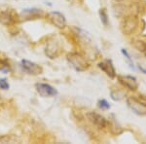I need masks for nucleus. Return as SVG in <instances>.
<instances>
[{
  "label": "nucleus",
  "instance_id": "7ed1b4c3",
  "mask_svg": "<svg viewBox=\"0 0 146 144\" xmlns=\"http://www.w3.org/2000/svg\"><path fill=\"white\" fill-rule=\"evenodd\" d=\"M127 105L135 114L138 115V116L146 115V104L138 98L129 96L127 98Z\"/></svg>",
  "mask_w": 146,
  "mask_h": 144
},
{
  "label": "nucleus",
  "instance_id": "6ab92c4d",
  "mask_svg": "<svg viewBox=\"0 0 146 144\" xmlns=\"http://www.w3.org/2000/svg\"><path fill=\"white\" fill-rule=\"evenodd\" d=\"M138 68H139V69H140L143 73H144V74H146V69H144V68H143L142 66H140V65L138 66Z\"/></svg>",
  "mask_w": 146,
  "mask_h": 144
},
{
  "label": "nucleus",
  "instance_id": "a211bd4d",
  "mask_svg": "<svg viewBox=\"0 0 146 144\" xmlns=\"http://www.w3.org/2000/svg\"><path fill=\"white\" fill-rule=\"evenodd\" d=\"M9 88H10V85H9L8 81H7L6 79H4V78L0 79V89H2V90H9Z\"/></svg>",
  "mask_w": 146,
  "mask_h": 144
},
{
  "label": "nucleus",
  "instance_id": "423d86ee",
  "mask_svg": "<svg viewBox=\"0 0 146 144\" xmlns=\"http://www.w3.org/2000/svg\"><path fill=\"white\" fill-rule=\"evenodd\" d=\"M119 83L129 91H136L138 88V83L135 77L131 75H119L118 77Z\"/></svg>",
  "mask_w": 146,
  "mask_h": 144
},
{
  "label": "nucleus",
  "instance_id": "f8f14e48",
  "mask_svg": "<svg viewBox=\"0 0 146 144\" xmlns=\"http://www.w3.org/2000/svg\"><path fill=\"white\" fill-rule=\"evenodd\" d=\"M110 96H111V98L114 101H120L125 98V93L119 89H115V90H111Z\"/></svg>",
  "mask_w": 146,
  "mask_h": 144
},
{
  "label": "nucleus",
  "instance_id": "dca6fc26",
  "mask_svg": "<svg viewBox=\"0 0 146 144\" xmlns=\"http://www.w3.org/2000/svg\"><path fill=\"white\" fill-rule=\"evenodd\" d=\"M98 106L100 108L101 110H108V109H110V104L108 103V101L106 100H98Z\"/></svg>",
  "mask_w": 146,
  "mask_h": 144
},
{
  "label": "nucleus",
  "instance_id": "ddd939ff",
  "mask_svg": "<svg viewBox=\"0 0 146 144\" xmlns=\"http://www.w3.org/2000/svg\"><path fill=\"white\" fill-rule=\"evenodd\" d=\"M42 12L41 10H39V9H35V8H32V9H25V10H23V15H27V18H29L30 16L31 17H34V16H38L40 15Z\"/></svg>",
  "mask_w": 146,
  "mask_h": 144
},
{
  "label": "nucleus",
  "instance_id": "39448f33",
  "mask_svg": "<svg viewBox=\"0 0 146 144\" xmlns=\"http://www.w3.org/2000/svg\"><path fill=\"white\" fill-rule=\"evenodd\" d=\"M21 66H22V69L23 71L27 72V74L39 75L43 71L42 67L40 66L39 64L33 62V61L27 60H23L21 61Z\"/></svg>",
  "mask_w": 146,
  "mask_h": 144
},
{
  "label": "nucleus",
  "instance_id": "f257e3e1",
  "mask_svg": "<svg viewBox=\"0 0 146 144\" xmlns=\"http://www.w3.org/2000/svg\"><path fill=\"white\" fill-rule=\"evenodd\" d=\"M67 60L69 64L76 71H84L90 66L86 58L78 53H70L67 55Z\"/></svg>",
  "mask_w": 146,
  "mask_h": 144
},
{
  "label": "nucleus",
  "instance_id": "f3484780",
  "mask_svg": "<svg viewBox=\"0 0 146 144\" xmlns=\"http://www.w3.org/2000/svg\"><path fill=\"white\" fill-rule=\"evenodd\" d=\"M121 52H122V54L124 55L125 58H126L127 61H128V62L129 63V66H131V68H135V66H133V60H131V56H129V54L128 53V51H127L126 49H122Z\"/></svg>",
  "mask_w": 146,
  "mask_h": 144
},
{
  "label": "nucleus",
  "instance_id": "6e6552de",
  "mask_svg": "<svg viewBox=\"0 0 146 144\" xmlns=\"http://www.w3.org/2000/svg\"><path fill=\"white\" fill-rule=\"evenodd\" d=\"M87 117H88L89 121H90L93 125H95L98 129H103L108 127L107 120L103 116H101L100 114H98V113L89 112L88 114H87Z\"/></svg>",
  "mask_w": 146,
  "mask_h": 144
},
{
  "label": "nucleus",
  "instance_id": "4468645a",
  "mask_svg": "<svg viewBox=\"0 0 146 144\" xmlns=\"http://www.w3.org/2000/svg\"><path fill=\"white\" fill-rule=\"evenodd\" d=\"M133 45H135V47L138 51L146 56V43L144 41H142V40H135L133 42Z\"/></svg>",
  "mask_w": 146,
  "mask_h": 144
},
{
  "label": "nucleus",
  "instance_id": "2eb2a0df",
  "mask_svg": "<svg viewBox=\"0 0 146 144\" xmlns=\"http://www.w3.org/2000/svg\"><path fill=\"white\" fill-rule=\"evenodd\" d=\"M100 17L101 23L106 27L108 25V16H107V13H106V10H105V9H100Z\"/></svg>",
  "mask_w": 146,
  "mask_h": 144
},
{
  "label": "nucleus",
  "instance_id": "1a4fd4ad",
  "mask_svg": "<svg viewBox=\"0 0 146 144\" xmlns=\"http://www.w3.org/2000/svg\"><path fill=\"white\" fill-rule=\"evenodd\" d=\"M47 17H48V20L56 27L63 28L66 25V19H65L64 15H62L60 12H51V13L48 14Z\"/></svg>",
  "mask_w": 146,
  "mask_h": 144
},
{
  "label": "nucleus",
  "instance_id": "aec40b11",
  "mask_svg": "<svg viewBox=\"0 0 146 144\" xmlns=\"http://www.w3.org/2000/svg\"><path fill=\"white\" fill-rule=\"evenodd\" d=\"M114 1H117V2H120V1H123V0H114Z\"/></svg>",
  "mask_w": 146,
  "mask_h": 144
},
{
  "label": "nucleus",
  "instance_id": "f03ea898",
  "mask_svg": "<svg viewBox=\"0 0 146 144\" xmlns=\"http://www.w3.org/2000/svg\"><path fill=\"white\" fill-rule=\"evenodd\" d=\"M138 27V19L135 16L129 15L125 17L121 22V30L125 35L135 33Z\"/></svg>",
  "mask_w": 146,
  "mask_h": 144
},
{
  "label": "nucleus",
  "instance_id": "20e7f679",
  "mask_svg": "<svg viewBox=\"0 0 146 144\" xmlns=\"http://www.w3.org/2000/svg\"><path fill=\"white\" fill-rule=\"evenodd\" d=\"M16 22V14L8 6H0V23L3 25H10Z\"/></svg>",
  "mask_w": 146,
  "mask_h": 144
},
{
  "label": "nucleus",
  "instance_id": "9b49d317",
  "mask_svg": "<svg viewBox=\"0 0 146 144\" xmlns=\"http://www.w3.org/2000/svg\"><path fill=\"white\" fill-rule=\"evenodd\" d=\"M60 54V48L56 44L50 43L46 48V55H48L51 58H55Z\"/></svg>",
  "mask_w": 146,
  "mask_h": 144
},
{
  "label": "nucleus",
  "instance_id": "412c9836",
  "mask_svg": "<svg viewBox=\"0 0 146 144\" xmlns=\"http://www.w3.org/2000/svg\"><path fill=\"white\" fill-rule=\"evenodd\" d=\"M1 101H2V100H1V98H0V103H1Z\"/></svg>",
  "mask_w": 146,
  "mask_h": 144
},
{
  "label": "nucleus",
  "instance_id": "9d476101",
  "mask_svg": "<svg viewBox=\"0 0 146 144\" xmlns=\"http://www.w3.org/2000/svg\"><path fill=\"white\" fill-rule=\"evenodd\" d=\"M98 67H100L108 77L112 78V79L116 77V70H115L114 65H113L112 61L110 60H105L101 61V62L98 63Z\"/></svg>",
  "mask_w": 146,
  "mask_h": 144
},
{
  "label": "nucleus",
  "instance_id": "0eeeda50",
  "mask_svg": "<svg viewBox=\"0 0 146 144\" xmlns=\"http://www.w3.org/2000/svg\"><path fill=\"white\" fill-rule=\"evenodd\" d=\"M35 88L37 93L43 98H51L58 94V91L54 87L46 83H37L35 85Z\"/></svg>",
  "mask_w": 146,
  "mask_h": 144
}]
</instances>
